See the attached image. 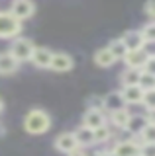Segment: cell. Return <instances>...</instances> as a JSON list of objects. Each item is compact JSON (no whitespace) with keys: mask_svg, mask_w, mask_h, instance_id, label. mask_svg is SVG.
<instances>
[{"mask_svg":"<svg viewBox=\"0 0 155 156\" xmlns=\"http://www.w3.org/2000/svg\"><path fill=\"white\" fill-rule=\"evenodd\" d=\"M110 150L114 156H139V146L134 140H116Z\"/></svg>","mask_w":155,"mask_h":156,"instance_id":"obj_10","label":"cell"},{"mask_svg":"<svg viewBox=\"0 0 155 156\" xmlns=\"http://www.w3.org/2000/svg\"><path fill=\"white\" fill-rule=\"evenodd\" d=\"M139 156H155V144H139Z\"/></svg>","mask_w":155,"mask_h":156,"instance_id":"obj_26","label":"cell"},{"mask_svg":"<svg viewBox=\"0 0 155 156\" xmlns=\"http://www.w3.org/2000/svg\"><path fill=\"white\" fill-rule=\"evenodd\" d=\"M139 105H143L147 113H153V109H155V90L143 92V98H142V104Z\"/></svg>","mask_w":155,"mask_h":156,"instance_id":"obj_24","label":"cell"},{"mask_svg":"<svg viewBox=\"0 0 155 156\" xmlns=\"http://www.w3.org/2000/svg\"><path fill=\"white\" fill-rule=\"evenodd\" d=\"M138 86L142 88L143 92L155 90V72H145V70H142V76H139Z\"/></svg>","mask_w":155,"mask_h":156,"instance_id":"obj_22","label":"cell"},{"mask_svg":"<svg viewBox=\"0 0 155 156\" xmlns=\"http://www.w3.org/2000/svg\"><path fill=\"white\" fill-rule=\"evenodd\" d=\"M73 57L67 55V53H53L51 57V62H49V68L53 72H69L73 68Z\"/></svg>","mask_w":155,"mask_h":156,"instance_id":"obj_9","label":"cell"},{"mask_svg":"<svg viewBox=\"0 0 155 156\" xmlns=\"http://www.w3.org/2000/svg\"><path fill=\"white\" fill-rule=\"evenodd\" d=\"M73 135H75L77 144H79L81 148H89V146H94V135H93V129H86V127L81 125L77 131H73Z\"/></svg>","mask_w":155,"mask_h":156,"instance_id":"obj_15","label":"cell"},{"mask_svg":"<svg viewBox=\"0 0 155 156\" xmlns=\"http://www.w3.org/2000/svg\"><path fill=\"white\" fill-rule=\"evenodd\" d=\"M139 33H142L143 43H155V22H147L139 29Z\"/></svg>","mask_w":155,"mask_h":156,"instance_id":"obj_23","label":"cell"},{"mask_svg":"<svg viewBox=\"0 0 155 156\" xmlns=\"http://www.w3.org/2000/svg\"><path fill=\"white\" fill-rule=\"evenodd\" d=\"M118 94H120V98H122L124 105H138V104H142L143 90L138 84L135 86H122V90H120Z\"/></svg>","mask_w":155,"mask_h":156,"instance_id":"obj_8","label":"cell"},{"mask_svg":"<svg viewBox=\"0 0 155 156\" xmlns=\"http://www.w3.org/2000/svg\"><path fill=\"white\" fill-rule=\"evenodd\" d=\"M108 123V119H106V113L104 111H98V109H86L85 115H83V127L86 129H98V127H102Z\"/></svg>","mask_w":155,"mask_h":156,"instance_id":"obj_7","label":"cell"},{"mask_svg":"<svg viewBox=\"0 0 155 156\" xmlns=\"http://www.w3.org/2000/svg\"><path fill=\"white\" fill-rule=\"evenodd\" d=\"M8 12L16 20L24 22V20H30L33 14H36V4H33L32 0H14Z\"/></svg>","mask_w":155,"mask_h":156,"instance_id":"obj_4","label":"cell"},{"mask_svg":"<svg viewBox=\"0 0 155 156\" xmlns=\"http://www.w3.org/2000/svg\"><path fill=\"white\" fill-rule=\"evenodd\" d=\"M51 127V117L43 109H32L24 119V129L30 135H43Z\"/></svg>","mask_w":155,"mask_h":156,"instance_id":"obj_1","label":"cell"},{"mask_svg":"<svg viewBox=\"0 0 155 156\" xmlns=\"http://www.w3.org/2000/svg\"><path fill=\"white\" fill-rule=\"evenodd\" d=\"M22 33V22L10 12H0V39H14Z\"/></svg>","mask_w":155,"mask_h":156,"instance_id":"obj_3","label":"cell"},{"mask_svg":"<svg viewBox=\"0 0 155 156\" xmlns=\"http://www.w3.org/2000/svg\"><path fill=\"white\" fill-rule=\"evenodd\" d=\"M122 43L124 47L128 49V51H135V49H142L143 47V39H142V33L135 31V29H130V31H126L122 37Z\"/></svg>","mask_w":155,"mask_h":156,"instance_id":"obj_14","label":"cell"},{"mask_svg":"<svg viewBox=\"0 0 155 156\" xmlns=\"http://www.w3.org/2000/svg\"><path fill=\"white\" fill-rule=\"evenodd\" d=\"M4 135H6V129H4V125L0 123V136H4Z\"/></svg>","mask_w":155,"mask_h":156,"instance_id":"obj_30","label":"cell"},{"mask_svg":"<svg viewBox=\"0 0 155 156\" xmlns=\"http://www.w3.org/2000/svg\"><path fill=\"white\" fill-rule=\"evenodd\" d=\"M55 148L59 150V152H65V154H69L71 150L79 148V144H77V139H75V135H73V131L61 133L59 136H57V139H55Z\"/></svg>","mask_w":155,"mask_h":156,"instance_id":"obj_11","label":"cell"},{"mask_svg":"<svg viewBox=\"0 0 155 156\" xmlns=\"http://www.w3.org/2000/svg\"><path fill=\"white\" fill-rule=\"evenodd\" d=\"M51 57H53V51H51V49H47V47H36L30 61H32L37 68H49Z\"/></svg>","mask_w":155,"mask_h":156,"instance_id":"obj_13","label":"cell"},{"mask_svg":"<svg viewBox=\"0 0 155 156\" xmlns=\"http://www.w3.org/2000/svg\"><path fill=\"white\" fill-rule=\"evenodd\" d=\"M145 14H147L149 22H153V18H155V12H153V0H147V4H145Z\"/></svg>","mask_w":155,"mask_h":156,"instance_id":"obj_27","label":"cell"},{"mask_svg":"<svg viewBox=\"0 0 155 156\" xmlns=\"http://www.w3.org/2000/svg\"><path fill=\"white\" fill-rule=\"evenodd\" d=\"M124 105V101H122V98H120L118 92H112L110 96H106L104 98V109H108V111H116V109H122Z\"/></svg>","mask_w":155,"mask_h":156,"instance_id":"obj_20","label":"cell"},{"mask_svg":"<svg viewBox=\"0 0 155 156\" xmlns=\"http://www.w3.org/2000/svg\"><path fill=\"white\" fill-rule=\"evenodd\" d=\"M86 109H98V111H104V98H100V96L89 98V101H86Z\"/></svg>","mask_w":155,"mask_h":156,"instance_id":"obj_25","label":"cell"},{"mask_svg":"<svg viewBox=\"0 0 155 156\" xmlns=\"http://www.w3.org/2000/svg\"><path fill=\"white\" fill-rule=\"evenodd\" d=\"M96 156H114V152L112 150H102V152H98Z\"/></svg>","mask_w":155,"mask_h":156,"instance_id":"obj_29","label":"cell"},{"mask_svg":"<svg viewBox=\"0 0 155 156\" xmlns=\"http://www.w3.org/2000/svg\"><path fill=\"white\" fill-rule=\"evenodd\" d=\"M108 51L112 53V57L116 58V61H122V58L126 57V53H128V49L124 47V43H122V39H114L112 43L108 45Z\"/></svg>","mask_w":155,"mask_h":156,"instance_id":"obj_21","label":"cell"},{"mask_svg":"<svg viewBox=\"0 0 155 156\" xmlns=\"http://www.w3.org/2000/svg\"><path fill=\"white\" fill-rule=\"evenodd\" d=\"M130 111H128V107H122V109H116V111H110V115H108V121H110V127H116V129H124L126 123H128V119H130Z\"/></svg>","mask_w":155,"mask_h":156,"instance_id":"obj_16","label":"cell"},{"mask_svg":"<svg viewBox=\"0 0 155 156\" xmlns=\"http://www.w3.org/2000/svg\"><path fill=\"white\" fill-rule=\"evenodd\" d=\"M139 76H142L139 68H126L120 76V82H122V86H135L139 82Z\"/></svg>","mask_w":155,"mask_h":156,"instance_id":"obj_19","label":"cell"},{"mask_svg":"<svg viewBox=\"0 0 155 156\" xmlns=\"http://www.w3.org/2000/svg\"><path fill=\"white\" fill-rule=\"evenodd\" d=\"M2 109H4V104H2V100H0V113H2Z\"/></svg>","mask_w":155,"mask_h":156,"instance_id":"obj_31","label":"cell"},{"mask_svg":"<svg viewBox=\"0 0 155 156\" xmlns=\"http://www.w3.org/2000/svg\"><path fill=\"white\" fill-rule=\"evenodd\" d=\"M93 135H94V144H104V143H108V140L114 139V133H112V129H110L108 123L98 127V129H94Z\"/></svg>","mask_w":155,"mask_h":156,"instance_id":"obj_18","label":"cell"},{"mask_svg":"<svg viewBox=\"0 0 155 156\" xmlns=\"http://www.w3.org/2000/svg\"><path fill=\"white\" fill-rule=\"evenodd\" d=\"M33 49H36V45H33L32 39L18 35V37L12 39V45H10V49H8V53H10L18 62H26V61H30V58H32Z\"/></svg>","mask_w":155,"mask_h":156,"instance_id":"obj_2","label":"cell"},{"mask_svg":"<svg viewBox=\"0 0 155 156\" xmlns=\"http://www.w3.org/2000/svg\"><path fill=\"white\" fill-rule=\"evenodd\" d=\"M20 68V62L14 58L8 51L0 53V76H10L14 72H18Z\"/></svg>","mask_w":155,"mask_h":156,"instance_id":"obj_12","label":"cell"},{"mask_svg":"<svg viewBox=\"0 0 155 156\" xmlns=\"http://www.w3.org/2000/svg\"><path fill=\"white\" fill-rule=\"evenodd\" d=\"M94 62L102 68H108L116 62V58L112 57V53L108 51V47H104V49H98V51L94 53Z\"/></svg>","mask_w":155,"mask_h":156,"instance_id":"obj_17","label":"cell"},{"mask_svg":"<svg viewBox=\"0 0 155 156\" xmlns=\"http://www.w3.org/2000/svg\"><path fill=\"white\" fill-rule=\"evenodd\" d=\"M147 123H153V113H147V115L135 113V115H130V119H128V123H126L124 129L128 131V133H132L134 136H138Z\"/></svg>","mask_w":155,"mask_h":156,"instance_id":"obj_6","label":"cell"},{"mask_svg":"<svg viewBox=\"0 0 155 156\" xmlns=\"http://www.w3.org/2000/svg\"><path fill=\"white\" fill-rule=\"evenodd\" d=\"M149 58H151V55L142 47V49H135V51H128L122 61L126 62V68H139L142 70Z\"/></svg>","mask_w":155,"mask_h":156,"instance_id":"obj_5","label":"cell"},{"mask_svg":"<svg viewBox=\"0 0 155 156\" xmlns=\"http://www.w3.org/2000/svg\"><path fill=\"white\" fill-rule=\"evenodd\" d=\"M69 156H86V152H85V148H81V146H79V148L71 150V152H69Z\"/></svg>","mask_w":155,"mask_h":156,"instance_id":"obj_28","label":"cell"}]
</instances>
